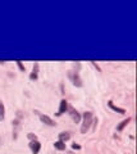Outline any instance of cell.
Listing matches in <instances>:
<instances>
[{
	"mask_svg": "<svg viewBox=\"0 0 137 154\" xmlns=\"http://www.w3.org/2000/svg\"><path fill=\"white\" fill-rule=\"evenodd\" d=\"M92 123V112H86L83 113V122L81 126V134H86L88 131L90 126Z\"/></svg>",
	"mask_w": 137,
	"mask_h": 154,
	"instance_id": "6da1fadb",
	"label": "cell"
},
{
	"mask_svg": "<svg viewBox=\"0 0 137 154\" xmlns=\"http://www.w3.org/2000/svg\"><path fill=\"white\" fill-rule=\"evenodd\" d=\"M30 148L34 154H39L40 149H41V144L39 143V140H32V141H30Z\"/></svg>",
	"mask_w": 137,
	"mask_h": 154,
	"instance_id": "7a4b0ae2",
	"label": "cell"
},
{
	"mask_svg": "<svg viewBox=\"0 0 137 154\" xmlns=\"http://www.w3.org/2000/svg\"><path fill=\"white\" fill-rule=\"evenodd\" d=\"M69 79L72 80V82H73L74 86H77V88H81V86H82V81H81V79H79V76L77 73L74 75V73L70 72V73H69Z\"/></svg>",
	"mask_w": 137,
	"mask_h": 154,
	"instance_id": "3957f363",
	"label": "cell"
},
{
	"mask_svg": "<svg viewBox=\"0 0 137 154\" xmlns=\"http://www.w3.org/2000/svg\"><path fill=\"white\" fill-rule=\"evenodd\" d=\"M40 119H41V122L42 123H45V125H48V126H56V123L51 119L49 116H45V114H40Z\"/></svg>",
	"mask_w": 137,
	"mask_h": 154,
	"instance_id": "277c9868",
	"label": "cell"
},
{
	"mask_svg": "<svg viewBox=\"0 0 137 154\" xmlns=\"http://www.w3.org/2000/svg\"><path fill=\"white\" fill-rule=\"evenodd\" d=\"M69 114H70V117H72V119L76 123H78L79 121H81V116H79V113L74 108H69Z\"/></svg>",
	"mask_w": 137,
	"mask_h": 154,
	"instance_id": "5b68a950",
	"label": "cell"
},
{
	"mask_svg": "<svg viewBox=\"0 0 137 154\" xmlns=\"http://www.w3.org/2000/svg\"><path fill=\"white\" fill-rule=\"evenodd\" d=\"M67 109H68V102L65 99H63L62 102H60V107H59V110H58V113H56V116H62L63 113H65Z\"/></svg>",
	"mask_w": 137,
	"mask_h": 154,
	"instance_id": "8992f818",
	"label": "cell"
},
{
	"mask_svg": "<svg viewBox=\"0 0 137 154\" xmlns=\"http://www.w3.org/2000/svg\"><path fill=\"white\" fill-rule=\"evenodd\" d=\"M39 69H40L39 63H35L34 64V68H32L31 75H30V79L31 80H37V77H39Z\"/></svg>",
	"mask_w": 137,
	"mask_h": 154,
	"instance_id": "52a82bcc",
	"label": "cell"
},
{
	"mask_svg": "<svg viewBox=\"0 0 137 154\" xmlns=\"http://www.w3.org/2000/svg\"><path fill=\"white\" fill-rule=\"evenodd\" d=\"M108 105H109V107H110L113 110H115V112L121 113V114H124V113H126V109H123V108H119V107H117V105H114V104H113L112 100H109V102H108Z\"/></svg>",
	"mask_w": 137,
	"mask_h": 154,
	"instance_id": "ba28073f",
	"label": "cell"
},
{
	"mask_svg": "<svg viewBox=\"0 0 137 154\" xmlns=\"http://www.w3.org/2000/svg\"><path fill=\"white\" fill-rule=\"evenodd\" d=\"M69 139H70V134L69 132H60L59 134V141L65 143V141H68Z\"/></svg>",
	"mask_w": 137,
	"mask_h": 154,
	"instance_id": "9c48e42d",
	"label": "cell"
},
{
	"mask_svg": "<svg viewBox=\"0 0 137 154\" xmlns=\"http://www.w3.org/2000/svg\"><path fill=\"white\" fill-rule=\"evenodd\" d=\"M130 122H131V118H127V119H124V121H122L121 125H118V126H117V130H118V131H122V130H123Z\"/></svg>",
	"mask_w": 137,
	"mask_h": 154,
	"instance_id": "30bf717a",
	"label": "cell"
},
{
	"mask_svg": "<svg viewBox=\"0 0 137 154\" xmlns=\"http://www.w3.org/2000/svg\"><path fill=\"white\" fill-rule=\"evenodd\" d=\"M54 146H55V149H58V150H65V143H63V141H55Z\"/></svg>",
	"mask_w": 137,
	"mask_h": 154,
	"instance_id": "8fae6325",
	"label": "cell"
},
{
	"mask_svg": "<svg viewBox=\"0 0 137 154\" xmlns=\"http://www.w3.org/2000/svg\"><path fill=\"white\" fill-rule=\"evenodd\" d=\"M5 118V107L3 103H0V121H4Z\"/></svg>",
	"mask_w": 137,
	"mask_h": 154,
	"instance_id": "7c38bea8",
	"label": "cell"
},
{
	"mask_svg": "<svg viewBox=\"0 0 137 154\" xmlns=\"http://www.w3.org/2000/svg\"><path fill=\"white\" fill-rule=\"evenodd\" d=\"M27 137L30 139L31 141H32V140H37V136H36L35 134H32V132H30V134H28V135H27Z\"/></svg>",
	"mask_w": 137,
	"mask_h": 154,
	"instance_id": "4fadbf2b",
	"label": "cell"
},
{
	"mask_svg": "<svg viewBox=\"0 0 137 154\" xmlns=\"http://www.w3.org/2000/svg\"><path fill=\"white\" fill-rule=\"evenodd\" d=\"M17 64H18V67H19V69H21V71H25V69H26V68H25V66L22 64V62H21V60H17Z\"/></svg>",
	"mask_w": 137,
	"mask_h": 154,
	"instance_id": "5bb4252c",
	"label": "cell"
},
{
	"mask_svg": "<svg viewBox=\"0 0 137 154\" xmlns=\"http://www.w3.org/2000/svg\"><path fill=\"white\" fill-rule=\"evenodd\" d=\"M72 149H76V150H79V149H81V145H78V144H73L72 145Z\"/></svg>",
	"mask_w": 137,
	"mask_h": 154,
	"instance_id": "9a60e30c",
	"label": "cell"
},
{
	"mask_svg": "<svg viewBox=\"0 0 137 154\" xmlns=\"http://www.w3.org/2000/svg\"><path fill=\"white\" fill-rule=\"evenodd\" d=\"M67 154H73V153H72V152H68V153H67Z\"/></svg>",
	"mask_w": 137,
	"mask_h": 154,
	"instance_id": "2e32d148",
	"label": "cell"
}]
</instances>
